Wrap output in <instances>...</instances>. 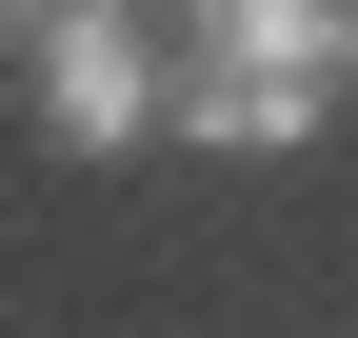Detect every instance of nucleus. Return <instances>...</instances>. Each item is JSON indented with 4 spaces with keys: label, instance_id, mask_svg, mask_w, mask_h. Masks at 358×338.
Returning a JSON list of instances; mask_svg holds the SVG:
<instances>
[{
    "label": "nucleus",
    "instance_id": "obj_1",
    "mask_svg": "<svg viewBox=\"0 0 358 338\" xmlns=\"http://www.w3.org/2000/svg\"><path fill=\"white\" fill-rule=\"evenodd\" d=\"M358 80V0H199V60H179V140L199 159H299Z\"/></svg>",
    "mask_w": 358,
    "mask_h": 338
},
{
    "label": "nucleus",
    "instance_id": "obj_3",
    "mask_svg": "<svg viewBox=\"0 0 358 338\" xmlns=\"http://www.w3.org/2000/svg\"><path fill=\"white\" fill-rule=\"evenodd\" d=\"M20 40H40V0H0V60H20Z\"/></svg>",
    "mask_w": 358,
    "mask_h": 338
},
{
    "label": "nucleus",
    "instance_id": "obj_2",
    "mask_svg": "<svg viewBox=\"0 0 358 338\" xmlns=\"http://www.w3.org/2000/svg\"><path fill=\"white\" fill-rule=\"evenodd\" d=\"M40 119H60V159H140L159 140V40H140V0H40Z\"/></svg>",
    "mask_w": 358,
    "mask_h": 338
}]
</instances>
